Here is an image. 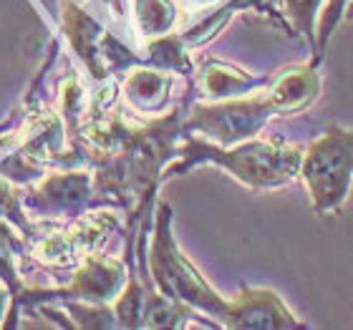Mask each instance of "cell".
I'll use <instances>...</instances> for the list:
<instances>
[{
	"label": "cell",
	"instance_id": "1",
	"mask_svg": "<svg viewBox=\"0 0 353 330\" xmlns=\"http://www.w3.org/2000/svg\"><path fill=\"white\" fill-rule=\"evenodd\" d=\"M303 174L308 179L318 212L339 209L353 176V132L333 129L325 139L310 147Z\"/></svg>",
	"mask_w": 353,
	"mask_h": 330
},
{
	"label": "cell",
	"instance_id": "2",
	"mask_svg": "<svg viewBox=\"0 0 353 330\" xmlns=\"http://www.w3.org/2000/svg\"><path fill=\"white\" fill-rule=\"evenodd\" d=\"M318 0H288V8H290V15H293L298 25L305 28V33L310 36V18H313V10H316Z\"/></svg>",
	"mask_w": 353,
	"mask_h": 330
},
{
	"label": "cell",
	"instance_id": "3",
	"mask_svg": "<svg viewBox=\"0 0 353 330\" xmlns=\"http://www.w3.org/2000/svg\"><path fill=\"white\" fill-rule=\"evenodd\" d=\"M343 3H346V0H331V8L325 10V21H323V28H321V43H325V38L331 33V25H336V21H339V13L343 10Z\"/></svg>",
	"mask_w": 353,
	"mask_h": 330
}]
</instances>
